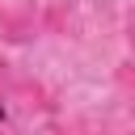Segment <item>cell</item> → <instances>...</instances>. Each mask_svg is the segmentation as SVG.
<instances>
[{
	"instance_id": "cell-1",
	"label": "cell",
	"mask_w": 135,
	"mask_h": 135,
	"mask_svg": "<svg viewBox=\"0 0 135 135\" xmlns=\"http://www.w3.org/2000/svg\"><path fill=\"white\" fill-rule=\"evenodd\" d=\"M0 135H17L13 114H8V59L0 55Z\"/></svg>"
},
{
	"instance_id": "cell-2",
	"label": "cell",
	"mask_w": 135,
	"mask_h": 135,
	"mask_svg": "<svg viewBox=\"0 0 135 135\" xmlns=\"http://www.w3.org/2000/svg\"><path fill=\"white\" fill-rule=\"evenodd\" d=\"M122 38H127V46H131V55H135V8H131L127 21H122Z\"/></svg>"
}]
</instances>
